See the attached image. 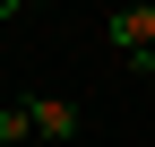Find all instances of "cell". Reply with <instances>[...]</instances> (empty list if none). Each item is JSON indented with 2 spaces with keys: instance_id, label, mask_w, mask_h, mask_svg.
<instances>
[{
  "instance_id": "cell-5",
  "label": "cell",
  "mask_w": 155,
  "mask_h": 147,
  "mask_svg": "<svg viewBox=\"0 0 155 147\" xmlns=\"http://www.w3.org/2000/svg\"><path fill=\"white\" fill-rule=\"evenodd\" d=\"M138 78H155V52H147V61H138Z\"/></svg>"
},
{
  "instance_id": "cell-2",
  "label": "cell",
  "mask_w": 155,
  "mask_h": 147,
  "mask_svg": "<svg viewBox=\"0 0 155 147\" xmlns=\"http://www.w3.org/2000/svg\"><path fill=\"white\" fill-rule=\"evenodd\" d=\"M35 138L69 147V138H78V104H69V95H35Z\"/></svg>"
},
{
  "instance_id": "cell-1",
  "label": "cell",
  "mask_w": 155,
  "mask_h": 147,
  "mask_svg": "<svg viewBox=\"0 0 155 147\" xmlns=\"http://www.w3.org/2000/svg\"><path fill=\"white\" fill-rule=\"evenodd\" d=\"M104 43L129 52V61H147V52H155V0H121V9L104 17Z\"/></svg>"
},
{
  "instance_id": "cell-4",
  "label": "cell",
  "mask_w": 155,
  "mask_h": 147,
  "mask_svg": "<svg viewBox=\"0 0 155 147\" xmlns=\"http://www.w3.org/2000/svg\"><path fill=\"white\" fill-rule=\"evenodd\" d=\"M17 9H43V0H0V17H17Z\"/></svg>"
},
{
  "instance_id": "cell-3",
  "label": "cell",
  "mask_w": 155,
  "mask_h": 147,
  "mask_svg": "<svg viewBox=\"0 0 155 147\" xmlns=\"http://www.w3.org/2000/svg\"><path fill=\"white\" fill-rule=\"evenodd\" d=\"M17 138H35V95L0 104V147H17Z\"/></svg>"
}]
</instances>
